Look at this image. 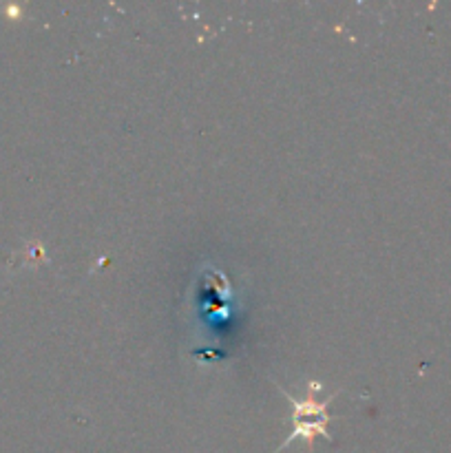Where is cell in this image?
<instances>
[{
	"label": "cell",
	"mask_w": 451,
	"mask_h": 453,
	"mask_svg": "<svg viewBox=\"0 0 451 453\" xmlns=\"http://www.w3.org/2000/svg\"><path fill=\"white\" fill-rule=\"evenodd\" d=\"M279 392H281L292 405V434L286 438V442L279 447L277 453L286 449V447H290L294 441H305L308 451H312V445L317 438H325L327 442H332V434L327 432V425H330L327 405H332V396L323 403L314 401V396L321 392V383H318V380H310L308 396L301 398V401L290 396L286 389L279 388Z\"/></svg>",
	"instance_id": "cell-1"
},
{
	"label": "cell",
	"mask_w": 451,
	"mask_h": 453,
	"mask_svg": "<svg viewBox=\"0 0 451 453\" xmlns=\"http://www.w3.org/2000/svg\"><path fill=\"white\" fill-rule=\"evenodd\" d=\"M7 13H9V16H11V18L20 16V12H18V7H7Z\"/></svg>",
	"instance_id": "cell-2"
}]
</instances>
